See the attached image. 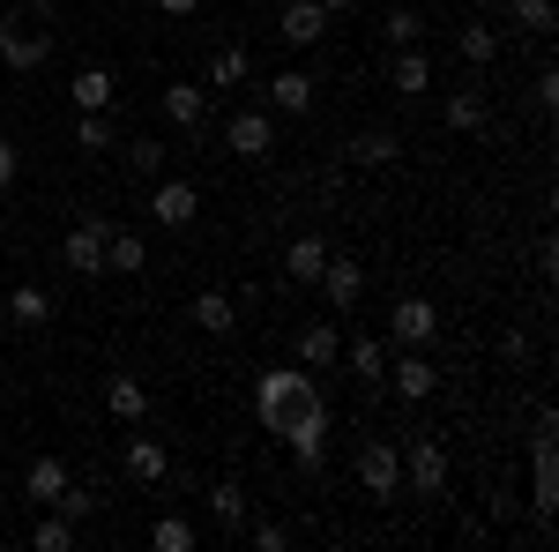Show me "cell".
Here are the masks:
<instances>
[{"label": "cell", "instance_id": "obj_1", "mask_svg": "<svg viewBox=\"0 0 559 552\" xmlns=\"http://www.w3.org/2000/svg\"><path fill=\"white\" fill-rule=\"evenodd\" d=\"M329 433H336V411H329V396H321V381H313L299 396V411L276 425V441L292 448V463H299V470H321V463H329Z\"/></svg>", "mask_w": 559, "mask_h": 552}, {"label": "cell", "instance_id": "obj_2", "mask_svg": "<svg viewBox=\"0 0 559 552\" xmlns=\"http://www.w3.org/2000/svg\"><path fill=\"white\" fill-rule=\"evenodd\" d=\"M306 388H313V374H306V366H269V374L254 381V419H261V433H276V425L292 419Z\"/></svg>", "mask_w": 559, "mask_h": 552}, {"label": "cell", "instance_id": "obj_3", "mask_svg": "<svg viewBox=\"0 0 559 552\" xmlns=\"http://www.w3.org/2000/svg\"><path fill=\"white\" fill-rule=\"evenodd\" d=\"M0 60H8L15 75H38L45 60H52V31H45L38 15H23V8L0 15Z\"/></svg>", "mask_w": 559, "mask_h": 552}, {"label": "cell", "instance_id": "obj_4", "mask_svg": "<svg viewBox=\"0 0 559 552\" xmlns=\"http://www.w3.org/2000/svg\"><path fill=\"white\" fill-rule=\"evenodd\" d=\"M552 433H559V419L537 411V441H530V508L537 515L559 508V448H552Z\"/></svg>", "mask_w": 559, "mask_h": 552}, {"label": "cell", "instance_id": "obj_5", "mask_svg": "<svg viewBox=\"0 0 559 552\" xmlns=\"http://www.w3.org/2000/svg\"><path fill=\"white\" fill-rule=\"evenodd\" d=\"M440 337V306H432V298H395V306H388V351H426V343Z\"/></svg>", "mask_w": 559, "mask_h": 552}, {"label": "cell", "instance_id": "obj_6", "mask_svg": "<svg viewBox=\"0 0 559 552\" xmlns=\"http://www.w3.org/2000/svg\"><path fill=\"white\" fill-rule=\"evenodd\" d=\"M403 485L426 493V501H448V448L432 433H411L403 441Z\"/></svg>", "mask_w": 559, "mask_h": 552}, {"label": "cell", "instance_id": "obj_7", "mask_svg": "<svg viewBox=\"0 0 559 552\" xmlns=\"http://www.w3.org/2000/svg\"><path fill=\"white\" fill-rule=\"evenodd\" d=\"M150 216H157V232H187V224L202 216V187L157 172V179H150Z\"/></svg>", "mask_w": 559, "mask_h": 552}, {"label": "cell", "instance_id": "obj_8", "mask_svg": "<svg viewBox=\"0 0 559 552\" xmlns=\"http://www.w3.org/2000/svg\"><path fill=\"white\" fill-rule=\"evenodd\" d=\"M224 150H231V157H247V165L276 157V113H269V105H247V113H231V120H224Z\"/></svg>", "mask_w": 559, "mask_h": 552}, {"label": "cell", "instance_id": "obj_9", "mask_svg": "<svg viewBox=\"0 0 559 552\" xmlns=\"http://www.w3.org/2000/svg\"><path fill=\"white\" fill-rule=\"evenodd\" d=\"M105 232H112V224H105L97 210H83L75 224H68V239H60V261H68L75 277H105Z\"/></svg>", "mask_w": 559, "mask_h": 552}, {"label": "cell", "instance_id": "obj_10", "mask_svg": "<svg viewBox=\"0 0 559 552\" xmlns=\"http://www.w3.org/2000/svg\"><path fill=\"white\" fill-rule=\"evenodd\" d=\"M321 298H329V314L344 321V314H358V298H366V261H350V255H329L321 261Z\"/></svg>", "mask_w": 559, "mask_h": 552}, {"label": "cell", "instance_id": "obj_11", "mask_svg": "<svg viewBox=\"0 0 559 552\" xmlns=\"http://www.w3.org/2000/svg\"><path fill=\"white\" fill-rule=\"evenodd\" d=\"M358 485H366L373 501H395V493H403V448H395V441H366V448H358Z\"/></svg>", "mask_w": 559, "mask_h": 552}, {"label": "cell", "instance_id": "obj_12", "mask_svg": "<svg viewBox=\"0 0 559 552\" xmlns=\"http://www.w3.org/2000/svg\"><path fill=\"white\" fill-rule=\"evenodd\" d=\"M261 97H269V113L306 120V113H313V75H306V68H276V75L261 83Z\"/></svg>", "mask_w": 559, "mask_h": 552}, {"label": "cell", "instance_id": "obj_13", "mask_svg": "<svg viewBox=\"0 0 559 552\" xmlns=\"http://www.w3.org/2000/svg\"><path fill=\"white\" fill-rule=\"evenodd\" d=\"M388 381H395V396H403V403H426L432 388H440V366H432L426 351H395V366H388Z\"/></svg>", "mask_w": 559, "mask_h": 552}, {"label": "cell", "instance_id": "obj_14", "mask_svg": "<svg viewBox=\"0 0 559 552\" xmlns=\"http://www.w3.org/2000/svg\"><path fill=\"white\" fill-rule=\"evenodd\" d=\"M68 97H75V113H112V97H120V75L112 68H75V83H68Z\"/></svg>", "mask_w": 559, "mask_h": 552}, {"label": "cell", "instance_id": "obj_15", "mask_svg": "<svg viewBox=\"0 0 559 552\" xmlns=\"http://www.w3.org/2000/svg\"><path fill=\"white\" fill-rule=\"evenodd\" d=\"M210 515H216V530H224V538H239V530H247V515H254L247 485H239V478H216V485H210Z\"/></svg>", "mask_w": 559, "mask_h": 552}, {"label": "cell", "instance_id": "obj_16", "mask_svg": "<svg viewBox=\"0 0 559 552\" xmlns=\"http://www.w3.org/2000/svg\"><path fill=\"white\" fill-rule=\"evenodd\" d=\"M321 31H329L321 0H284V8H276V38H284V45H313Z\"/></svg>", "mask_w": 559, "mask_h": 552}, {"label": "cell", "instance_id": "obj_17", "mask_svg": "<svg viewBox=\"0 0 559 552\" xmlns=\"http://www.w3.org/2000/svg\"><path fill=\"white\" fill-rule=\"evenodd\" d=\"M120 463H128L134 485H165V478H173V456H165V441H120Z\"/></svg>", "mask_w": 559, "mask_h": 552}, {"label": "cell", "instance_id": "obj_18", "mask_svg": "<svg viewBox=\"0 0 559 552\" xmlns=\"http://www.w3.org/2000/svg\"><path fill=\"white\" fill-rule=\"evenodd\" d=\"M336 351H344L336 321H306V329H299V366H306V374H329V366H336Z\"/></svg>", "mask_w": 559, "mask_h": 552}, {"label": "cell", "instance_id": "obj_19", "mask_svg": "<svg viewBox=\"0 0 559 552\" xmlns=\"http://www.w3.org/2000/svg\"><path fill=\"white\" fill-rule=\"evenodd\" d=\"M165 120L173 128H202L210 120V83H165Z\"/></svg>", "mask_w": 559, "mask_h": 552}, {"label": "cell", "instance_id": "obj_20", "mask_svg": "<svg viewBox=\"0 0 559 552\" xmlns=\"http://www.w3.org/2000/svg\"><path fill=\"white\" fill-rule=\"evenodd\" d=\"M142 269H150L142 232H105V277H142Z\"/></svg>", "mask_w": 559, "mask_h": 552}, {"label": "cell", "instance_id": "obj_21", "mask_svg": "<svg viewBox=\"0 0 559 552\" xmlns=\"http://www.w3.org/2000/svg\"><path fill=\"white\" fill-rule=\"evenodd\" d=\"M321 261H329V239H321V232H299V239L284 247V277H292V284H313Z\"/></svg>", "mask_w": 559, "mask_h": 552}, {"label": "cell", "instance_id": "obj_22", "mask_svg": "<svg viewBox=\"0 0 559 552\" xmlns=\"http://www.w3.org/2000/svg\"><path fill=\"white\" fill-rule=\"evenodd\" d=\"M105 411H112V419H120V425L150 419V388L134 381V374H112V381H105Z\"/></svg>", "mask_w": 559, "mask_h": 552}, {"label": "cell", "instance_id": "obj_23", "mask_svg": "<svg viewBox=\"0 0 559 552\" xmlns=\"http://www.w3.org/2000/svg\"><path fill=\"white\" fill-rule=\"evenodd\" d=\"M194 329H202V337H231V329H239V298L202 292L194 298Z\"/></svg>", "mask_w": 559, "mask_h": 552}, {"label": "cell", "instance_id": "obj_24", "mask_svg": "<svg viewBox=\"0 0 559 552\" xmlns=\"http://www.w3.org/2000/svg\"><path fill=\"white\" fill-rule=\"evenodd\" d=\"M8 321H15V329H45V321H52V292L15 284V292H8Z\"/></svg>", "mask_w": 559, "mask_h": 552}, {"label": "cell", "instance_id": "obj_25", "mask_svg": "<svg viewBox=\"0 0 559 552\" xmlns=\"http://www.w3.org/2000/svg\"><path fill=\"white\" fill-rule=\"evenodd\" d=\"M455 52H463L471 68H492V60H500V31H492V23H455Z\"/></svg>", "mask_w": 559, "mask_h": 552}, {"label": "cell", "instance_id": "obj_26", "mask_svg": "<svg viewBox=\"0 0 559 552\" xmlns=\"http://www.w3.org/2000/svg\"><path fill=\"white\" fill-rule=\"evenodd\" d=\"M60 485H68V463H60V456H38V463L23 470V493H31L38 508H52V501H60Z\"/></svg>", "mask_w": 559, "mask_h": 552}, {"label": "cell", "instance_id": "obj_27", "mask_svg": "<svg viewBox=\"0 0 559 552\" xmlns=\"http://www.w3.org/2000/svg\"><path fill=\"white\" fill-rule=\"evenodd\" d=\"M344 157H350V165H395V157H403V142H395L388 128H366V134H350Z\"/></svg>", "mask_w": 559, "mask_h": 552}, {"label": "cell", "instance_id": "obj_28", "mask_svg": "<svg viewBox=\"0 0 559 552\" xmlns=\"http://www.w3.org/2000/svg\"><path fill=\"white\" fill-rule=\"evenodd\" d=\"M31 545L38 552H75V522L60 508H38V522H31Z\"/></svg>", "mask_w": 559, "mask_h": 552}, {"label": "cell", "instance_id": "obj_29", "mask_svg": "<svg viewBox=\"0 0 559 552\" xmlns=\"http://www.w3.org/2000/svg\"><path fill=\"white\" fill-rule=\"evenodd\" d=\"M395 90H403V97H426V90H432V60L418 52V45L395 52Z\"/></svg>", "mask_w": 559, "mask_h": 552}, {"label": "cell", "instance_id": "obj_30", "mask_svg": "<svg viewBox=\"0 0 559 552\" xmlns=\"http://www.w3.org/2000/svg\"><path fill=\"white\" fill-rule=\"evenodd\" d=\"M150 545H157V552H194V545H202V530H194L187 515H157V522H150Z\"/></svg>", "mask_w": 559, "mask_h": 552}, {"label": "cell", "instance_id": "obj_31", "mask_svg": "<svg viewBox=\"0 0 559 552\" xmlns=\"http://www.w3.org/2000/svg\"><path fill=\"white\" fill-rule=\"evenodd\" d=\"M120 142V128H112V113H75V150H90V157H105Z\"/></svg>", "mask_w": 559, "mask_h": 552}, {"label": "cell", "instance_id": "obj_32", "mask_svg": "<svg viewBox=\"0 0 559 552\" xmlns=\"http://www.w3.org/2000/svg\"><path fill=\"white\" fill-rule=\"evenodd\" d=\"M440 120H448L455 134H477L485 128V97H477V90H455V97L440 105Z\"/></svg>", "mask_w": 559, "mask_h": 552}, {"label": "cell", "instance_id": "obj_33", "mask_svg": "<svg viewBox=\"0 0 559 552\" xmlns=\"http://www.w3.org/2000/svg\"><path fill=\"white\" fill-rule=\"evenodd\" d=\"M344 359H350V374H358V381H388V343L381 337H358Z\"/></svg>", "mask_w": 559, "mask_h": 552}, {"label": "cell", "instance_id": "obj_34", "mask_svg": "<svg viewBox=\"0 0 559 552\" xmlns=\"http://www.w3.org/2000/svg\"><path fill=\"white\" fill-rule=\"evenodd\" d=\"M52 508L68 515V522H90V515L105 508V493H97V485H75V478H68V485H60V501H52Z\"/></svg>", "mask_w": 559, "mask_h": 552}, {"label": "cell", "instance_id": "obj_35", "mask_svg": "<svg viewBox=\"0 0 559 552\" xmlns=\"http://www.w3.org/2000/svg\"><path fill=\"white\" fill-rule=\"evenodd\" d=\"M247 68H254V60H247V45H224V52H210V83H216V90L247 83Z\"/></svg>", "mask_w": 559, "mask_h": 552}, {"label": "cell", "instance_id": "obj_36", "mask_svg": "<svg viewBox=\"0 0 559 552\" xmlns=\"http://www.w3.org/2000/svg\"><path fill=\"white\" fill-rule=\"evenodd\" d=\"M508 15H515V31H530V38H552V0H508Z\"/></svg>", "mask_w": 559, "mask_h": 552}, {"label": "cell", "instance_id": "obj_37", "mask_svg": "<svg viewBox=\"0 0 559 552\" xmlns=\"http://www.w3.org/2000/svg\"><path fill=\"white\" fill-rule=\"evenodd\" d=\"M381 31H388V52H403V45H418V38H426V15H418V8H395Z\"/></svg>", "mask_w": 559, "mask_h": 552}, {"label": "cell", "instance_id": "obj_38", "mask_svg": "<svg viewBox=\"0 0 559 552\" xmlns=\"http://www.w3.org/2000/svg\"><path fill=\"white\" fill-rule=\"evenodd\" d=\"M128 165H134V179H157V172H165V142H150V134L128 142Z\"/></svg>", "mask_w": 559, "mask_h": 552}, {"label": "cell", "instance_id": "obj_39", "mask_svg": "<svg viewBox=\"0 0 559 552\" xmlns=\"http://www.w3.org/2000/svg\"><path fill=\"white\" fill-rule=\"evenodd\" d=\"M239 538H247L254 552H284V545H292V530H284V522H254V515H247V530H239Z\"/></svg>", "mask_w": 559, "mask_h": 552}, {"label": "cell", "instance_id": "obj_40", "mask_svg": "<svg viewBox=\"0 0 559 552\" xmlns=\"http://www.w3.org/2000/svg\"><path fill=\"white\" fill-rule=\"evenodd\" d=\"M15 179H23V150H15V142H8V134H0V195H8V187H15Z\"/></svg>", "mask_w": 559, "mask_h": 552}, {"label": "cell", "instance_id": "obj_41", "mask_svg": "<svg viewBox=\"0 0 559 552\" xmlns=\"http://www.w3.org/2000/svg\"><path fill=\"white\" fill-rule=\"evenodd\" d=\"M455 538H463V545H485V538H492V522H485V515H455Z\"/></svg>", "mask_w": 559, "mask_h": 552}, {"label": "cell", "instance_id": "obj_42", "mask_svg": "<svg viewBox=\"0 0 559 552\" xmlns=\"http://www.w3.org/2000/svg\"><path fill=\"white\" fill-rule=\"evenodd\" d=\"M537 105H545V113L559 105V68H545V75H537Z\"/></svg>", "mask_w": 559, "mask_h": 552}, {"label": "cell", "instance_id": "obj_43", "mask_svg": "<svg viewBox=\"0 0 559 552\" xmlns=\"http://www.w3.org/2000/svg\"><path fill=\"white\" fill-rule=\"evenodd\" d=\"M500 359H530V329H508L500 337Z\"/></svg>", "mask_w": 559, "mask_h": 552}, {"label": "cell", "instance_id": "obj_44", "mask_svg": "<svg viewBox=\"0 0 559 552\" xmlns=\"http://www.w3.org/2000/svg\"><path fill=\"white\" fill-rule=\"evenodd\" d=\"M157 8H165V15H194L202 0H157Z\"/></svg>", "mask_w": 559, "mask_h": 552}, {"label": "cell", "instance_id": "obj_45", "mask_svg": "<svg viewBox=\"0 0 559 552\" xmlns=\"http://www.w3.org/2000/svg\"><path fill=\"white\" fill-rule=\"evenodd\" d=\"M344 8H350V0H321V15H329V23H336V15H344Z\"/></svg>", "mask_w": 559, "mask_h": 552}]
</instances>
